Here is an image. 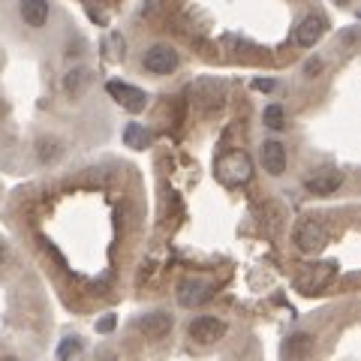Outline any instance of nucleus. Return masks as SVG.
<instances>
[{"mask_svg":"<svg viewBox=\"0 0 361 361\" xmlns=\"http://www.w3.org/2000/svg\"><path fill=\"white\" fill-rule=\"evenodd\" d=\"M214 175L223 187H241L253 178V160L244 151H223L214 163Z\"/></svg>","mask_w":361,"mask_h":361,"instance_id":"nucleus-1","label":"nucleus"},{"mask_svg":"<svg viewBox=\"0 0 361 361\" xmlns=\"http://www.w3.org/2000/svg\"><path fill=\"white\" fill-rule=\"evenodd\" d=\"M325 244H329V229H325L319 220H304V223H298V229H295V247H298L301 253L316 256V253L325 250Z\"/></svg>","mask_w":361,"mask_h":361,"instance_id":"nucleus-2","label":"nucleus"},{"mask_svg":"<svg viewBox=\"0 0 361 361\" xmlns=\"http://www.w3.org/2000/svg\"><path fill=\"white\" fill-rule=\"evenodd\" d=\"M190 97H193V103L202 109V111H211L217 109L223 103V82H217V78H199V82H193V87H190Z\"/></svg>","mask_w":361,"mask_h":361,"instance_id":"nucleus-3","label":"nucleus"},{"mask_svg":"<svg viewBox=\"0 0 361 361\" xmlns=\"http://www.w3.org/2000/svg\"><path fill=\"white\" fill-rule=\"evenodd\" d=\"M214 286L208 280H199V277H187L178 283V304L180 307H199V304H205L211 298Z\"/></svg>","mask_w":361,"mask_h":361,"instance_id":"nucleus-4","label":"nucleus"},{"mask_svg":"<svg viewBox=\"0 0 361 361\" xmlns=\"http://www.w3.org/2000/svg\"><path fill=\"white\" fill-rule=\"evenodd\" d=\"M106 90H109L111 97H115V103H121L127 111H133V115L148 106V94H145V90L133 87V85H127V82H118V78H115V82H109Z\"/></svg>","mask_w":361,"mask_h":361,"instance_id":"nucleus-5","label":"nucleus"},{"mask_svg":"<svg viewBox=\"0 0 361 361\" xmlns=\"http://www.w3.org/2000/svg\"><path fill=\"white\" fill-rule=\"evenodd\" d=\"M178 66V51L172 45H154L145 51V70L157 75H169Z\"/></svg>","mask_w":361,"mask_h":361,"instance_id":"nucleus-6","label":"nucleus"},{"mask_svg":"<svg viewBox=\"0 0 361 361\" xmlns=\"http://www.w3.org/2000/svg\"><path fill=\"white\" fill-rule=\"evenodd\" d=\"M226 334V322L217 316H199V319L190 322V337L196 343H217Z\"/></svg>","mask_w":361,"mask_h":361,"instance_id":"nucleus-7","label":"nucleus"},{"mask_svg":"<svg viewBox=\"0 0 361 361\" xmlns=\"http://www.w3.org/2000/svg\"><path fill=\"white\" fill-rule=\"evenodd\" d=\"M341 184H343V172H337V169H319L316 175L304 180L307 193H313V196H331Z\"/></svg>","mask_w":361,"mask_h":361,"instance_id":"nucleus-8","label":"nucleus"},{"mask_svg":"<svg viewBox=\"0 0 361 361\" xmlns=\"http://www.w3.org/2000/svg\"><path fill=\"white\" fill-rule=\"evenodd\" d=\"M334 262H322V265H313V268H307L304 274L298 277V289L304 292V295H310V292H316V289H322L329 280L334 277Z\"/></svg>","mask_w":361,"mask_h":361,"instance_id":"nucleus-9","label":"nucleus"},{"mask_svg":"<svg viewBox=\"0 0 361 361\" xmlns=\"http://www.w3.org/2000/svg\"><path fill=\"white\" fill-rule=\"evenodd\" d=\"M322 33H325V21L319 16H304L295 27V42L301 49H313V45L322 39Z\"/></svg>","mask_w":361,"mask_h":361,"instance_id":"nucleus-10","label":"nucleus"},{"mask_svg":"<svg viewBox=\"0 0 361 361\" xmlns=\"http://www.w3.org/2000/svg\"><path fill=\"white\" fill-rule=\"evenodd\" d=\"M259 160H262L265 172H271V175L286 172V148L280 142H265L262 148H259Z\"/></svg>","mask_w":361,"mask_h":361,"instance_id":"nucleus-11","label":"nucleus"},{"mask_svg":"<svg viewBox=\"0 0 361 361\" xmlns=\"http://www.w3.org/2000/svg\"><path fill=\"white\" fill-rule=\"evenodd\" d=\"M18 9L30 27H42L49 21V0H18Z\"/></svg>","mask_w":361,"mask_h":361,"instance_id":"nucleus-12","label":"nucleus"},{"mask_svg":"<svg viewBox=\"0 0 361 361\" xmlns=\"http://www.w3.org/2000/svg\"><path fill=\"white\" fill-rule=\"evenodd\" d=\"M310 353H313V337L310 334H292L283 343V355L289 361H304Z\"/></svg>","mask_w":361,"mask_h":361,"instance_id":"nucleus-13","label":"nucleus"},{"mask_svg":"<svg viewBox=\"0 0 361 361\" xmlns=\"http://www.w3.org/2000/svg\"><path fill=\"white\" fill-rule=\"evenodd\" d=\"M139 329H142V334H148L157 341V337H163L169 329H172V319H169L166 313H148L139 319Z\"/></svg>","mask_w":361,"mask_h":361,"instance_id":"nucleus-14","label":"nucleus"},{"mask_svg":"<svg viewBox=\"0 0 361 361\" xmlns=\"http://www.w3.org/2000/svg\"><path fill=\"white\" fill-rule=\"evenodd\" d=\"M123 142H127V148L133 151H145L151 142V133L145 130V123H127V130H123Z\"/></svg>","mask_w":361,"mask_h":361,"instance_id":"nucleus-15","label":"nucleus"},{"mask_svg":"<svg viewBox=\"0 0 361 361\" xmlns=\"http://www.w3.org/2000/svg\"><path fill=\"white\" fill-rule=\"evenodd\" d=\"M262 121H265L268 130H283L286 127V115H283V109H280V106H265Z\"/></svg>","mask_w":361,"mask_h":361,"instance_id":"nucleus-16","label":"nucleus"},{"mask_svg":"<svg viewBox=\"0 0 361 361\" xmlns=\"http://www.w3.org/2000/svg\"><path fill=\"white\" fill-rule=\"evenodd\" d=\"M78 349H82V343L73 341V337H70V341H63V343H61L58 358H61V361H70V355H73V353H78Z\"/></svg>","mask_w":361,"mask_h":361,"instance_id":"nucleus-17","label":"nucleus"},{"mask_svg":"<svg viewBox=\"0 0 361 361\" xmlns=\"http://www.w3.org/2000/svg\"><path fill=\"white\" fill-rule=\"evenodd\" d=\"M85 78H87V73L85 70H75V73H70V78H66V90H82V85H85Z\"/></svg>","mask_w":361,"mask_h":361,"instance_id":"nucleus-18","label":"nucleus"},{"mask_svg":"<svg viewBox=\"0 0 361 361\" xmlns=\"http://www.w3.org/2000/svg\"><path fill=\"white\" fill-rule=\"evenodd\" d=\"M97 329L103 331V334H109L111 329H115V316H106V319H99V325H97Z\"/></svg>","mask_w":361,"mask_h":361,"instance_id":"nucleus-19","label":"nucleus"},{"mask_svg":"<svg viewBox=\"0 0 361 361\" xmlns=\"http://www.w3.org/2000/svg\"><path fill=\"white\" fill-rule=\"evenodd\" d=\"M253 87L256 90H265V94H268V90H274V82H271V78H256Z\"/></svg>","mask_w":361,"mask_h":361,"instance_id":"nucleus-20","label":"nucleus"},{"mask_svg":"<svg viewBox=\"0 0 361 361\" xmlns=\"http://www.w3.org/2000/svg\"><path fill=\"white\" fill-rule=\"evenodd\" d=\"M304 70H307V73H310V75H313V73H316V70H319V61H310V63H307V66H304Z\"/></svg>","mask_w":361,"mask_h":361,"instance_id":"nucleus-21","label":"nucleus"},{"mask_svg":"<svg viewBox=\"0 0 361 361\" xmlns=\"http://www.w3.org/2000/svg\"><path fill=\"white\" fill-rule=\"evenodd\" d=\"M334 4H341V6H346V4H349V0H334Z\"/></svg>","mask_w":361,"mask_h":361,"instance_id":"nucleus-22","label":"nucleus"},{"mask_svg":"<svg viewBox=\"0 0 361 361\" xmlns=\"http://www.w3.org/2000/svg\"><path fill=\"white\" fill-rule=\"evenodd\" d=\"M4 361H13V358H4Z\"/></svg>","mask_w":361,"mask_h":361,"instance_id":"nucleus-23","label":"nucleus"}]
</instances>
